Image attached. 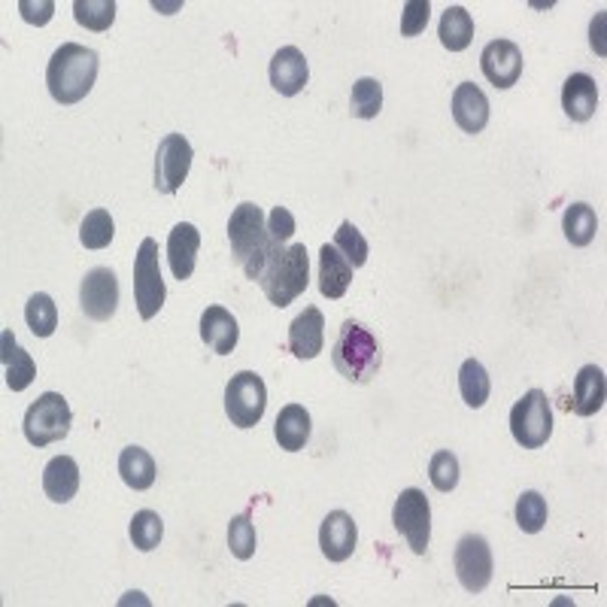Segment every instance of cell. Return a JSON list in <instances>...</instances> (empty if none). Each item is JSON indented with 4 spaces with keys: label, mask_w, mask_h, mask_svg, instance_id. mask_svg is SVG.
<instances>
[{
    "label": "cell",
    "mask_w": 607,
    "mask_h": 607,
    "mask_svg": "<svg viewBox=\"0 0 607 607\" xmlns=\"http://www.w3.org/2000/svg\"><path fill=\"white\" fill-rule=\"evenodd\" d=\"M311 413H307L304 407L285 405L283 410H280V417H277V425H273V437H277L280 450L297 453V450H304V444L311 441Z\"/></svg>",
    "instance_id": "obj_25"
},
{
    "label": "cell",
    "mask_w": 607,
    "mask_h": 607,
    "mask_svg": "<svg viewBox=\"0 0 607 607\" xmlns=\"http://www.w3.org/2000/svg\"><path fill=\"white\" fill-rule=\"evenodd\" d=\"M607 398V383H605V371L595 367V364H586L577 371L574 377V395H571V410L577 417H595L602 407H605Z\"/></svg>",
    "instance_id": "obj_21"
},
{
    "label": "cell",
    "mask_w": 607,
    "mask_h": 607,
    "mask_svg": "<svg viewBox=\"0 0 607 607\" xmlns=\"http://www.w3.org/2000/svg\"><path fill=\"white\" fill-rule=\"evenodd\" d=\"M359 544V528L347 511H331L319 526V547L328 562H347Z\"/></svg>",
    "instance_id": "obj_14"
},
{
    "label": "cell",
    "mask_w": 607,
    "mask_h": 607,
    "mask_svg": "<svg viewBox=\"0 0 607 607\" xmlns=\"http://www.w3.org/2000/svg\"><path fill=\"white\" fill-rule=\"evenodd\" d=\"M229 241H231V256L241 265L243 273L249 280H258L261 270H265V261L273 253V246L280 243L270 241L268 231V217L261 213V207L256 203H241L234 207V213L229 219Z\"/></svg>",
    "instance_id": "obj_2"
},
{
    "label": "cell",
    "mask_w": 607,
    "mask_h": 607,
    "mask_svg": "<svg viewBox=\"0 0 607 607\" xmlns=\"http://www.w3.org/2000/svg\"><path fill=\"white\" fill-rule=\"evenodd\" d=\"M437 37L450 52H465L474 40V19L465 7H446L437 25Z\"/></svg>",
    "instance_id": "obj_27"
},
{
    "label": "cell",
    "mask_w": 607,
    "mask_h": 607,
    "mask_svg": "<svg viewBox=\"0 0 607 607\" xmlns=\"http://www.w3.org/2000/svg\"><path fill=\"white\" fill-rule=\"evenodd\" d=\"M116 237V225L107 210H92L85 213L80 225V241L85 249H107L109 243Z\"/></svg>",
    "instance_id": "obj_31"
},
{
    "label": "cell",
    "mask_w": 607,
    "mask_h": 607,
    "mask_svg": "<svg viewBox=\"0 0 607 607\" xmlns=\"http://www.w3.org/2000/svg\"><path fill=\"white\" fill-rule=\"evenodd\" d=\"M429 480L437 492H453L459 486V459L450 450L434 453L429 462Z\"/></svg>",
    "instance_id": "obj_38"
},
{
    "label": "cell",
    "mask_w": 607,
    "mask_h": 607,
    "mask_svg": "<svg viewBox=\"0 0 607 607\" xmlns=\"http://www.w3.org/2000/svg\"><path fill=\"white\" fill-rule=\"evenodd\" d=\"M432 3L429 0H407L401 10V37H419L429 27Z\"/></svg>",
    "instance_id": "obj_39"
},
{
    "label": "cell",
    "mask_w": 607,
    "mask_h": 607,
    "mask_svg": "<svg viewBox=\"0 0 607 607\" xmlns=\"http://www.w3.org/2000/svg\"><path fill=\"white\" fill-rule=\"evenodd\" d=\"M198 249H201V231L191 222H179L167 237V265L174 270V277L183 283L195 273V261H198Z\"/></svg>",
    "instance_id": "obj_17"
},
{
    "label": "cell",
    "mask_w": 607,
    "mask_h": 607,
    "mask_svg": "<svg viewBox=\"0 0 607 607\" xmlns=\"http://www.w3.org/2000/svg\"><path fill=\"white\" fill-rule=\"evenodd\" d=\"M43 492L55 504H68L80 492V465L70 456H55L43 468Z\"/></svg>",
    "instance_id": "obj_23"
},
{
    "label": "cell",
    "mask_w": 607,
    "mask_h": 607,
    "mask_svg": "<svg viewBox=\"0 0 607 607\" xmlns=\"http://www.w3.org/2000/svg\"><path fill=\"white\" fill-rule=\"evenodd\" d=\"M480 68L483 77L495 89H511L523 77V49L511 40H492L486 43L483 55H480Z\"/></svg>",
    "instance_id": "obj_13"
},
{
    "label": "cell",
    "mask_w": 607,
    "mask_h": 607,
    "mask_svg": "<svg viewBox=\"0 0 607 607\" xmlns=\"http://www.w3.org/2000/svg\"><path fill=\"white\" fill-rule=\"evenodd\" d=\"M25 323L37 338H52L55 328H58V307H55L52 297L46 292L31 295V301L25 304Z\"/></svg>",
    "instance_id": "obj_30"
},
{
    "label": "cell",
    "mask_w": 607,
    "mask_h": 607,
    "mask_svg": "<svg viewBox=\"0 0 607 607\" xmlns=\"http://www.w3.org/2000/svg\"><path fill=\"white\" fill-rule=\"evenodd\" d=\"M25 437L31 446H49L65 441L70 434V405L61 392H43L34 405L27 407Z\"/></svg>",
    "instance_id": "obj_5"
},
{
    "label": "cell",
    "mask_w": 607,
    "mask_h": 607,
    "mask_svg": "<svg viewBox=\"0 0 607 607\" xmlns=\"http://www.w3.org/2000/svg\"><path fill=\"white\" fill-rule=\"evenodd\" d=\"M562 109L571 121H590L598 109V85L590 73H571L562 85Z\"/></svg>",
    "instance_id": "obj_22"
},
{
    "label": "cell",
    "mask_w": 607,
    "mask_h": 607,
    "mask_svg": "<svg viewBox=\"0 0 607 607\" xmlns=\"http://www.w3.org/2000/svg\"><path fill=\"white\" fill-rule=\"evenodd\" d=\"M191 143L183 135H167L155 152V189L162 195H176L191 171Z\"/></svg>",
    "instance_id": "obj_11"
},
{
    "label": "cell",
    "mask_w": 607,
    "mask_h": 607,
    "mask_svg": "<svg viewBox=\"0 0 607 607\" xmlns=\"http://www.w3.org/2000/svg\"><path fill=\"white\" fill-rule=\"evenodd\" d=\"M119 474L125 486H131L137 492H147L155 483V459L149 456L143 446H125L119 453Z\"/></svg>",
    "instance_id": "obj_26"
},
{
    "label": "cell",
    "mask_w": 607,
    "mask_h": 607,
    "mask_svg": "<svg viewBox=\"0 0 607 607\" xmlns=\"http://www.w3.org/2000/svg\"><path fill=\"white\" fill-rule=\"evenodd\" d=\"M459 392H462V398H465V405L474 407V410L489 401L492 383H489V374H486V367L477 362V359H468V362L462 364Z\"/></svg>",
    "instance_id": "obj_29"
},
{
    "label": "cell",
    "mask_w": 607,
    "mask_h": 607,
    "mask_svg": "<svg viewBox=\"0 0 607 607\" xmlns=\"http://www.w3.org/2000/svg\"><path fill=\"white\" fill-rule=\"evenodd\" d=\"M135 297L137 311L143 319H155L164 307V297H167L162 268H159V243L152 237L140 243L135 256Z\"/></svg>",
    "instance_id": "obj_8"
},
{
    "label": "cell",
    "mask_w": 607,
    "mask_h": 607,
    "mask_svg": "<svg viewBox=\"0 0 607 607\" xmlns=\"http://www.w3.org/2000/svg\"><path fill=\"white\" fill-rule=\"evenodd\" d=\"M268 231H270V241L283 246V243L295 234V217H292L285 207H273L268 217Z\"/></svg>",
    "instance_id": "obj_40"
},
{
    "label": "cell",
    "mask_w": 607,
    "mask_h": 607,
    "mask_svg": "<svg viewBox=\"0 0 607 607\" xmlns=\"http://www.w3.org/2000/svg\"><path fill=\"white\" fill-rule=\"evenodd\" d=\"M97 70H101V58L95 49H85L80 43H65L61 49H55L49 68H46L49 95L61 107L80 104L82 97L95 89Z\"/></svg>",
    "instance_id": "obj_1"
},
{
    "label": "cell",
    "mask_w": 607,
    "mask_h": 607,
    "mask_svg": "<svg viewBox=\"0 0 607 607\" xmlns=\"http://www.w3.org/2000/svg\"><path fill=\"white\" fill-rule=\"evenodd\" d=\"M516 526L523 528L526 535H538L540 528L547 526V499L540 492L528 489L520 495V501H516Z\"/></svg>",
    "instance_id": "obj_35"
},
{
    "label": "cell",
    "mask_w": 607,
    "mask_h": 607,
    "mask_svg": "<svg viewBox=\"0 0 607 607\" xmlns=\"http://www.w3.org/2000/svg\"><path fill=\"white\" fill-rule=\"evenodd\" d=\"M311 80L307 58L295 46H283L280 52L270 58V85L283 97H292L304 92V85Z\"/></svg>",
    "instance_id": "obj_15"
},
{
    "label": "cell",
    "mask_w": 607,
    "mask_h": 607,
    "mask_svg": "<svg viewBox=\"0 0 607 607\" xmlns=\"http://www.w3.org/2000/svg\"><path fill=\"white\" fill-rule=\"evenodd\" d=\"M261 292L273 307H289L295 297L304 295L311 283V256L304 243L292 246H273V253L265 261V270L256 280Z\"/></svg>",
    "instance_id": "obj_4"
},
{
    "label": "cell",
    "mask_w": 607,
    "mask_h": 607,
    "mask_svg": "<svg viewBox=\"0 0 607 607\" xmlns=\"http://www.w3.org/2000/svg\"><path fill=\"white\" fill-rule=\"evenodd\" d=\"M453 119L465 135H480L489 121V101L474 85V82H462L453 92Z\"/></svg>",
    "instance_id": "obj_18"
},
{
    "label": "cell",
    "mask_w": 607,
    "mask_h": 607,
    "mask_svg": "<svg viewBox=\"0 0 607 607\" xmlns=\"http://www.w3.org/2000/svg\"><path fill=\"white\" fill-rule=\"evenodd\" d=\"M164 523L155 511H137L131 520V544L140 553H149L162 544Z\"/></svg>",
    "instance_id": "obj_34"
},
{
    "label": "cell",
    "mask_w": 607,
    "mask_h": 607,
    "mask_svg": "<svg viewBox=\"0 0 607 607\" xmlns=\"http://www.w3.org/2000/svg\"><path fill=\"white\" fill-rule=\"evenodd\" d=\"M265 407H268V389H265V380L258 377L256 371H241L229 380L225 413H229L231 425L253 429L265 417Z\"/></svg>",
    "instance_id": "obj_7"
},
{
    "label": "cell",
    "mask_w": 607,
    "mask_h": 607,
    "mask_svg": "<svg viewBox=\"0 0 607 607\" xmlns=\"http://www.w3.org/2000/svg\"><path fill=\"white\" fill-rule=\"evenodd\" d=\"M456 577L468 590V593H483L489 581H492V550L483 535H465L456 544Z\"/></svg>",
    "instance_id": "obj_10"
},
{
    "label": "cell",
    "mask_w": 607,
    "mask_h": 607,
    "mask_svg": "<svg viewBox=\"0 0 607 607\" xmlns=\"http://www.w3.org/2000/svg\"><path fill=\"white\" fill-rule=\"evenodd\" d=\"M201 340L210 350L217 352V355H229V352H234V347H237V340H241L237 319H234L225 307H219V304L207 307L201 316Z\"/></svg>",
    "instance_id": "obj_19"
},
{
    "label": "cell",
    "mask_w": 607,
    "mask_h": 607,
    "mask_svg": "<svg viewBox=\"0 0 607 607\" xmlns=\"http://www.w3.org/2000/svg\"><path fill=\"white\" fill-rule=\"evenodd\" d=\"M562 231L571 246H590L598 231V217L590 203H571L562 219Z\"/></svg>",
    "instance_id": "obj_28"
},
{
    "label": "cell",
    "mask_w": 607,
    "mask_h": 607,
    "mask_svg": "<svg viewBox=\"0 0 607 607\" xmlns=\"http://www.w3.org/2000/svg\"><path fill=\"white\" fill-rule=\"evenodd\" d=\"M350 107L355 119H377L380 109H383V85L371 77L359 80L352 85Z\"/></svg>",
    "instance_id": "obj_32"
},
{
    "label": "cell",
    "mask_w": 607,
    "mask_h": 607,
    "mask_svg": "<svg viewBox=\"0 0 607 607\" xmlns=\"http://www.w3.org/2000/svg\"><path fill=\"white\" fill-rule=\"evenodd\" d=\"M0 362H3V371H7V386L13 392H25L37 377V362L31 359V352H25L15 343L10 328L0 338Z\"/></svg>",
    "instance_id": "obj_24"
},
{
    "label": "cell",
    "mask_w": 607,
    "mask_h": 607,
    "mask_svg": "<svg viewBox=\"0 0 607 607\" xmlns=\"http://www.w3.org/2000/svg\"><path fill=\"white\" fill-rule=\"evenodd\" d=\"M331 362L340 377L350 380L355 386H367L383 367V347L367 325L347 319L340 325L338 340L331 347Z\"/></svg>",
    "instance_id": "obj_3"
},
{
    "label": "cell",
    "mask_w": 607,
    "mask_h": 607,
    "mask_svg": "<svg viewBox=\"0 0 607 607\" xmlns=\"http://www.w3.org/2000/svg\"><path fill=\"white\" fill-rule=\"evenodd\" d=\"M80 307L95 323H109L116 316V307H119L116 270L95 268L85 273V280L80 285Z\"/></svg>",
    "instance_id": "obj_12"
},
{
    "label": "cell",
    "mask_w": 607,
    "mask_h": 607,
    "mask_svg": "<svg viewBox=\"0 0 607 607\" xmlns=\"http://www.w3.org/2000/svg\"><path fill=\"white\" fill-rule=\"evenodd\" d=\"M73 15H77V22L82 27L104 34L116 22V3L113 0H77L73 3Z\"/></svg>",
    "instance_id": "obj_33"
},
{
    "label": "cell",
    "mask_w": 607,
    "mask_h": 607,
    "mask_svg": "<svg viewBox=\"0 0 607 607\" xmlns=\"http://www.w3.org/2000/svg\"><path fill=\"white\" fill-rule=\"evenodd\" d=\"M52 10H55L52 0H43V3L22 0V3H19V13H22V19L31 22V25H46V22L52 19Z\"/></svg>",
    "instance_id": "obj_41"
},
{
    "label": "cell",
    "mask_w": 607,
    "mask_h": 607,
    "mask_svg": "<svg viewBox=\"0 0 607 607\" xmlns=\"http://www.w3.org/2000/svg\"><path fill=\"white\" fill-rule=\"evenodd\" d=\"M256 526H253V516L249 513H241V516H234L229 526V547L231 553L237 556L241 562L246 559H253L256 556Z\"/></svg>",
    "instance_id": "obj_36"
},
{
    "label": "cell",
    "mask_w": 607,
    "mask_h": 607,
    "mask_svg": "<svg viewBox=\"0 0 607 607\" xmlns=\"http://www.w3.org/2000/svg\"><path fill=\"white\" fill-rule=\"evenodd\" d=\"M511 434L523 450H540L553 434V407L547 392H526L511 410Z\"/></svg>",
    "instance_id": "obj_6"
},
{
    "label": "cell",
    "mask_w": 607,
    "mask_h": 607,
    "mask_svg": "<svg viewBox=\"0 0 607 607\" xmlns=\"http://www.w3.org/2000/svg\"><path fill=\"white\" fill-rule=\"evenodd\" d=\"M335 246L347 256V261H350L355 270L362 268L364 261H367V256H371V246H367L362 231L355 229L352 222H340V229L335 231Z\"/></svg>",
    "instance_id": "obj_37"
},
{
    "label": "cell",
    "mask_w": 607,
    "mask_h": 607,
    "mask_svg": "<svg viewBox=\"0 0 607 607\" xmlns=\"http://www.w3.org/2000/svg\"><path fill=\"white\" fill-rule=\"evenodd\" d=\"M352 265L347 256L340 253L335 243H325L319 249V292L331 301L347 295V289L352 283Z\"/></svg>",
    "instance_id": "obj_20"
},
{
    "label": "cell",
    "mask_w": 607,
    "mask_h": 607,
    "mask_svg": "<svg viewBox=\"0 0 607 607\" xmlns=\"http://www.w3.org/2000/svg\"><path fill=\"white\" fill-rule=\"evenodd\" d=\"M392 523L395 528L405 535L407 547L417 556H422L429 550V540H432V507L425 492L419 489H405L395 507H392Z\"/></svg>",
    "instance_id": "obj_9"
},
{
    "label": "cell",
    "mask_w": 607,
    "mask_h": 607,
    "mask_svg": "<svg viewBox=\"0 0 607 607\" xmlns=\"http://www.w3.org/2000/svg\"><path fill=\"white\" fill-rule=\"evenodd\" d=\"M289 352L295 359H316L325 347V319L319 307H304L295 323L289 325V340H285Z\"/></svg>",
    "instance_id": "obj_16"
}]
</instances>
